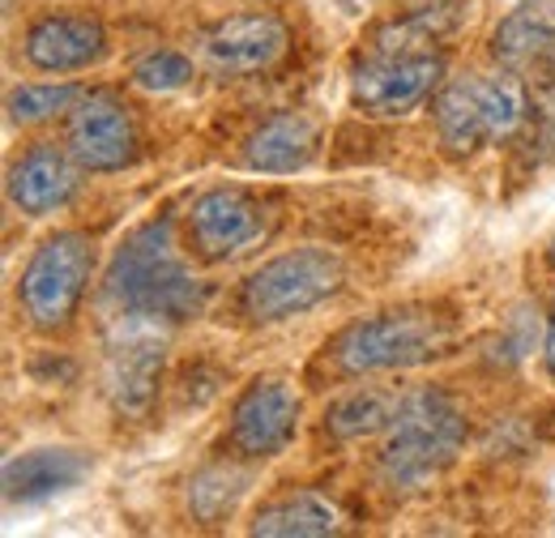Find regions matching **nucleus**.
I'll return each instance as SVG.
<instances>
[{"label":"nucleus","instance_id":"1","mask_svg":"<svg viewBox=\"0 0 555 538\" xmlns=\"http://www.w3.org/2000/svg\"><path fill=\"white\" fill-rule=\"evenodd\" d=\"M103 291L120 312H138L154 321H189L202 312V282L184 266L167 218L138 227L116 248Z\"/></svg>","mask_w":555,"mask_h":538},{"label":"nucleus","instance_id":"2","mask_svg":"<svg viewBox=\"0 0 555 538\" xmlns=\"http://www.w3.org/2000/svg\"><path fill=\"white\" fill-rule=\"evenodd\" d=\"M462 445L466 419L453 398L440 389H415L393 410L389 440L380 449V471L393 487H418L423 478L444 471Z\"/></svg>","mask_w":555,"mask_h":538},{"label":"nucleus","instance_id":"3","mask_svg":"<svg viewBox=\"0 0 555 538\" xmlns=\"http://www.w3.org/2000/svg\"><path fill=\"white\" fill-rule=\"evenodd\" d=\"M526 90L513 73H466L436 94V129L449 154H475L521 129Z\"/></svg>","mask_w":555,"mask_h":538},{"label":"nucleus","instance_id":"4","mask_svg":"<svg viewBox=\"0 0 555 538\" xmlns=\"http://www.w3.org/2000/svg\"><path fill=\"white\" fill-rule=\"evenodd\" d=\"M444 61L436 48H427L423 26H398L393 35H380L372 56L354 68V103L372 116H406L440 86Z\"/></svg>","mask_w":555,"mask_h":538},{"label":"nucleus","instance_id":"5","mask_svg":"<svg viewBox=\"0 0 555 538\" xmlns=\"http://www.w3.org/2000/svg\"><path fill=\"white\" fill-rule=\"evenodd\" d=\"M90 269H94V244L81 231H56L35 248L17 286L22 312L30 317L35 330L56 334L69 325L86 295Z\"/></svg>","mask_w":555,"mask_h":538},{"label":"nucleus","instance_id":"6","mask_svg":"<svg viewBox=\"0 0 555 538\" xmlns=\"http://www.w3.org/2000/svg\"><path fill=\"white\" fill-rule=\"evenodd\" d=\"M347 269L343 257L330 253V248H295V253H282L274 261L257 269L248 282H244V312L253 321H286V317H299L317 304H325L338 286H343Z\"/></svg>","mask_w":555,"mask_h":538},{"label":"nucleus","instance_id":"7","mask_svg":"<svg viewBox=\"0 0 555 538\" xmlns=\"http://www.w3.org/2000/svg\"><path fill=\"white\" fill-rule=\"evenodd\" d=\"M440 342H444L440 321L418 312H385L338 334L330 355L343 376H363V372H393V368L427 363L440 350Z\"/></svg>","mask_w":555,"mask_h":538},{"label":"nucleus","instance_id":"8","mask_svg":"<svg viewBox=\"0 0 555 538\" xmlns=\"http://www.w3.org/2000/svg\"><path fill=\"white\" fill-rule=\"evenodd\" d=\"M158 376H163V334L154 317L125 312L120 330L107 342V398L120 414L141 419L150 414L154 394H158Z\"/></svg>","mask_w":555,"mask_h":538},{"label":"nucleus","instance_id":"9","mask_svg":"<svg viewBox=\"0 0 555 538\" xmlns=\"http://www.w3.org/2000/svg\"><path fill=\"white\" fill-rule=\"evenodd\" d=\"M189 235L206 261H231L270 235V214L244 189H209L189 209Z\"/></svg>","mask_w":555,"mask_h":538},{"label":"nucleus","instance_id":"10","mask_svg":"<svg viewBox=\"0 0 555 538\" xmlns=\"http://www.w3.org/2000/svg\"><path fill=\"white\" fill-rule=\"evenodd\" d=\"M65 145L81 171H120L138 158V125L120 99L90 94L73 107Z\"/></svg>","mask_w":555,"mask_h":538},{"label":"nucleus","instance_id":"11","mask_svg":"<svg viewBox=\"0 0 555 538\" xmlns=\"http://www.w3.org/2000/svg\"><path fill=\"white\" fill-rule=\"evenodd\" d=\"M299 423V394L286 381H257L240 394V402L231 410V449L244 458H274L286 449V440L295 436Z\"/></svg>","mask_w":555,"mask_h":538},{"label":"nucleus","instance_id":"12","mask_svg":"<svg viewBox=\"0 0 555 538\" xmlns=\"http://www.w3.org/2000/svg\"><path fill=\"white\" fill-rule=\"evenodd\" d=\"M286 52V26L270 13H235L202 35V56L214 73H257Z\"/></svg>","mask_w":555,"mask_h":538},{"label":"nucleus","instance_id":"13","mask_svg":"<svg viewBox=\"0 0 555 538\" xmlns=\"http://www.w3.org/2000/svg\"><path fill=\"white\" fill-rule=\"evenodd\" d=\"M22 52H26V61L39 73L90 68L94 61H103V52H107V30L90 13H52V17H39L26 30Z\"/></svg>","mask_w":555,"mask_h":538},{"label":"nucleus","instance_id":"14","mask_svg":"<svg viewBox=\"0 0 555 538\" xmlns=\"http://www.w3.org/2000/svg\"><path fill=\"white\" fill-rule=\"evenodd\" d=\"M77 158L69 154V145H35L26 150L13 167H9V202L17 205L30 218H43L61 205H69V197L77 193Z\"/></svg>","mask_w":555,"mask_h":538},{"label":"nucleus","instance_id":"15","mask_svg":"<svg viewBox=\"0 0 555 538\" xmlns=\"http://www.w3.org/2000/svg\"><path fill=\"white\" fill-rule=\"evenodd\" d=\"M312 150H317V125L304 112H278L248 137L244 163L266 176H286V171L308 167Z\"/></svg>","mask_w":555,"mask_h":538},{"label":"nucleus","instance_id":"16","mask_svg":"<svg viewBox=\"0 0 555 538\" xmlns=\"http://www.w3.org/2000/svg\"><path fill=\"white\" fill-rule=\"evenodd\" d=\"M86 474V458L73 453V449H35V453H22L4 466V496L17 504H30V500H48L56 491H69L81 483Z\"/></svg>","mask_w":555,"mask_h":538},{"label":"nucleus","instance_id":"17","mask_svg":"<svg viewBox=\"0 0 555 538\" xmlns=\"http://www.w3.org/2000/svg\"><path fill=\"white\" fill-rule=\"evenodd\" d=\"M334 530H338L334 504L321 500V496H312V491L282 496V500L266 504L253 517V535H270V538H317V535H334Z\"/></svg>","mask_w":555,"mask_h":538},{"label":"nucleus","instance_id":"18","mask_svg":"<svg viewBox=\"0 0 555 538\" xmlns=\"http://www.w3.org/2000/svg\"><path fill=\"white\" fill-rule=\"evenodd\" d=\"M555 43V0H526L495 30V56L504 65H526Z\"/></svg>","mask_w":555,"mask_h":538},{"label":"nucleus","instance_id":"19","mask_svg":"<svg viewBox=\"0 0 555 538\" xmlns=\"http://www.w3.org/2000/svg\"><path fill=\"white\" fill-rule=\"evenodd\" d=\"M393 410L398 402L380 389H354L347 398H338L334 410L325 414V427L338 436V440H359V436H376L393 423Z\"/></svg>","mask_w":555,"mask_h":538},{"label":"nucleus","instance_id":"20","mask_svg":"<svg viewBox=\"0 0 555 538\" xmlns=\"http://www.w3.org/2000/svg\"><path fill=\"white\" fill-rule=\"evenodd\" d=\"M244 491H248V471H240L231 462H218V466H206L189 483V509L197 513V522L214 526L235 509V500Z\"/></svg>","mask_w":555,"mask_h":538},{"label":"nucleus","instance_id":"21","mask_svg":"<svg viewBox=\"0 0 555 538\" xmlns=\"http://www.w3.org/2000/svg\"><path fill=\"white\" fill-rule=\"evenodd\" d=\"M81 103V86L73 81H39V86H17L9 94V120L13 125H39V120H52V116H65Z\"/></svg>","mask_w":555,"mask_h":538},{"label":"nucleus","instance_id":"22","mask_svg":"<svg viewBox=\"0 0 555 538\" xmlns=\"http://www.w3.org/2000/svg\"><path fill=\"white\" fill-rule=\"evenodd\" d=\"M189 77H193V61L180 56V52H167V48L141 56L138 68H133V81L150 94H171V90L189 86Z\"/></svg>","mask_w":555,"mask_h":538},{"label":"nucleus","instance_id":"23","mask_svg":"<svg viewBox=\"0 0 555 538\" xmlns=\"http://www.w3.org/2000/svg\"><path fill=\"white\" fill-rule=\"evenodd\" d=\"M547 372L555 376V308H552V321H547Z\"/></svg>","mask_w":555,"mask_h":538},{"label":"nucleus","instance_id":"24","mask_svg":"<svg viewBox=\"0 0 555 538\" xmlns=\"http://www.w3.org/2000/svg\"><path fill=\"white\" fill-rule=\"evenodd\" d=\"M4 9H13V0H4Z\"/></svg>","mask_w":555,"mask_h":538},{"label":"nucleus","instance_id":"25","mask_svg":"<svg viewBox=\"0 0 555 538\" xmlns=\"http://www.w3.org/2000/svg\"><path fill=\"white\" fill-rule=\"evenodd\" d=\"M552 261H555V240H552Z\"/></svg>","mask_w":555,"mask_h":538}]
</instances>
